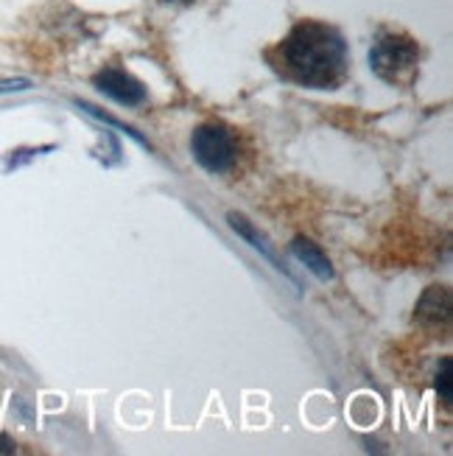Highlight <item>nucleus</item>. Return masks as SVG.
Here are the masks:
<instances>
[{"instance_id": "9", "label": "nucleus", "mask_w": 453, "mask_h": 456, "mask_svg": "<svg viewBox=\"0 0 453 456\" xmlns=\"http://www.w3.org/2000/svg\"><path fill=\"white\" fill-rule=\"evenodd\" d=\"M450 367H453V362L445 355V359L440 362L437 381H434V387H437V392H440V398H442L445 403H450V398H453V392H450Z\"/></svg>"}, {"instance_id": "5", "label": "nucleus", "mask_w": 453, "mask_h": 456, "mask_svg": "<svg viewBox=\"0 0 453 456\" xmlns=\"http://www.w3.org/2000/svg\"><path fill=\"white\" fill-rule=\"evenodd\" d=\"M93 85L98 87V93H104L124 107H141L146 102V87L121 68H104L101 73H95Z\"/></svg>"}, {"instance_id": "2", "label": "nucleus", "mask_w": 453, "mask_h": 456, "mask_svg": "<svg viewBox=\"0 0 453 456\" xmlns=\"http://www.w3.org/2000/svg\"><path fill=\"white\" fill-rule=\"evenodd\" d=\"M420 48L409 34L389 31L376 39L369 51V65L389 85H409L417 73Z\"/></svg>"}, {"instance_id": "4", "label": "nucleus", "mask_w": 453, "mask_h": 456, "mask_svg": "<svg viewBox=\"0 0 453 456\" xmlns=\"http://www.w3.org/2000/svg\"><path fill=\"white\" fill-rule=\"evenodd\" d=\"M415 322L428 336H445L450 330V291L445 286H428L415 308Z\"/></svg>"}, {"instance_id": "11", "label": "nucleus", "mask_w": 453, "mask_h": 456, "mask_svg": "<svg viewBox=\"0 0 453 456\" xmlns=\"http://www.w3.org/2000/svg\"><path fill=\"white\" fill-rule=\"evenodd\" d=\"M168 4H185L188 6V4H193V0H168Z\"/></svg>"}, {"instance_id": "8", "label": "nucleus", "mask_w": 453, "mask_h": 456, "mask_svg": "<svg viewBox=\"0 0 453 456\" xmlns=\"http://www.w3.org/2000/svg\"><path fill=\"white\" fill-rule=\"evenodd\" d=\"M78 110H85L87 115H93V118H98V121H104V124H109V126H115L117 132H124V134H129L134 143H141V146H149L146 143V137L137 132V129H132V126H126V124H121V121H115L112 115H104L98 107H93V104H85V102H78Z\"/></svg>"}, {"instance_id": "1", "label": "nucleus", "mask_w": 453, "mask_h": 456, "mask_svg": "<svg viewBox=\"0 0 453 456\" xmlns=\"http://www.w3.org/2000/svg\"><path fill=\"white\" fill-rule=\"evenodd\" d=\"M271 68L283 78L313 90H333L347 76V45L336 28L303 20L283 43L266 51Z\"/></svg>"}, {"instance_id": "6", "label": "nucleus", "mask_w": 453, "mask_h": 456, "mask_svg": "<svg viewBox=\"0 0 453 456\" xmlns=\"http://www.w3.org/2000/svg\"><path fill=\"white\" fill-rule=\"evenodd\" d=\"M291 255L297 257V261L317 277V281H322V283H328V281H333L336 277V272H333V264H330V257L322 252V247L320 244H313L311 238H303V235H297L291 241Z\"/></svg>"}, {"instance_id": "7", "label": "nucleus", "mask_w": 453, "mask_h": 456, "mask_svg": "<svg viewBox=\"0 0 453 456\" xmlns=\"http://www.w3.org/2000/svg\"><path fill=\"white\" fill-rule=\"evenodd\" d=\"M227 222H230V227H232L235 232H239L252 249H258V252L266 257V261H271V266H274V269H280L283 274H288V272L283 269V264L278 261V255H274V249H271V244H269V238H266L263 232L255 230V227H252V222L247 219V216H241V213H227Z\"/></svg>"}, {"instance_id": "3", "label": "nucleus", "mask_w": 453, "mask_h": 456, "mask_svg": "<svg viewBox=\"0 0 453 456\" xmlns=\"http://www.w3.org/2000/svg\"><path fill=\"white\" fill-rule=\"evenodd\" d=\"M193 160L210 174H227L239 160V141L222 124H202L190 134Z\"/></svg>"}, {"instance_id": "10", "label": "nucleus", "mask_w": 453, "mask_h": 456, "mask_svg": "<svg viewBox=\"0 0 453 456\" xmlns=\"http://www.w3.org/2000/svg\"><path fill=\"white\" fill-rule=\"evenodd\" d=\"M23 90H31L28 78H6V82H0V93H23Z\"/></svg>"}]
</instances>
